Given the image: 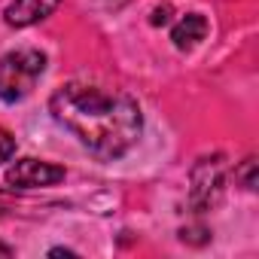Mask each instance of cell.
<instances>
[{
	"label": "cell",
	"mask_w": 259,
	"mask_h": 259,
	"mask_svg": "<svg viewBox=\"0 0 259 259\" xmlns=\"http://www.w3.org/2000/svg\"><path fill=\"white\" fill-rule=\"evenodd\" d=\"M223 183H226V162H223V156L201 159L192 168V177H189V204H192V210L195 213L210 210L220 201V195H223Z\"/></svg>",
	"instance_id": "obj_3"
},
{
	"label": "cell",
	"mask_w": 259,
	"mask_h": 259,
	"mask_svg": "<svg viewBox=\"0 0 259 259\" xmlns=\"http://www.w3.org/2000/svg\"><path fill=\"white\" fill-rule=\"evenodd\" d=\"M64 180V168L52 162H37V159H19L7 171V183L19 189H37V186H55Z\"/></svg>",
	"instance_id": "obj_4"
},
{
	"label": "cell",
	"mask_w": 259,
	"mask_h": 259,
	"mask_svg": "<svg viewBox=\"0 0 259 259\" xmlns=\"http://www.w3.org/2000/svg\"><path fill=\"white\" fill-rule=\"evenodd\" d=\"M58 4L61 0H13L4 13V19L13 28H28V25L43 22L46 16H52L58 10Z\"/></svg>",
	"instance_id": "obj_5"
},
{
	"label": "cell",
	"mask_w": 259,
	"mask_h": 259,
	"mask_svg": "<svg viewBox=\"0 0 259 259\" xmlns=\"http://www.w3.org/2000/svg\"><path fill=\"white\" fill-rule=\"evenodd\" d=\"M168 19H171V7L165 4V7H159V10L153 13V19H150V22H153V25H165Z\"/></svg>",
	"instance_id": "obj_9"
},
{
	"label": "cell",
	"mask_w": 259,
	"mask_h": 259,
	"mask_svg": "<svg viewBox=\"0 0 259 259\" xmlns=\"http://www.w3.org/2000/svg\"><path fill=\"white\" fill-rule=\"evenodd\" d=\"M0 256H10V247H4V244H0Z\"/></svg>",
	"instance_id": "obj_10"
},
{
	"label": "cell",
	"mask_w": 259,
	"mask_h": 259,
	"mask_svg": "<svg viewBox=\"0 0 259 259\" xmlns=\"http://www.w3.org/2000/svg\"><path fill=\"white\" fill-rule=\"evenodd\" d=\"M238 177H241L244 189H256V159H244V165H241Z\"/></svg>",
	"instance_id": "obj_7"
},
{
	"label": "cell",
	"mask_w": 259,
	"mask_h": 259,
	"mask_svg": "<svg viewBox=\"0 0 259 259\" xmlns=\"http://www.w3.org/2000/svg\"><path fill=\"white\" fill-rule=\"evenodd\" d=\"M52 116L73 132L95 156L101 159H119L132 150L141 138V107L122 95V92H104L98 85L67 82L61 85L49 101Z\"/></svg>",
	"instance_id": "obj_1"
},
{
	"label": "cell",
	"mask_w": 259,
	"mask_h": 259,
	"mask_svg": "<svg viewBox=\"0 0 259 259\" xmlns=\"http://www.w3.org/2000/svg\"><path fill=\"white\" fill-rule=\"evenodd\" d=\"M46 70V55L40 49H16L0 58V98L7 104H16L31 95L37 79Z\"/></svg>",
	"instance_id": "obj_2"
},
{
	"label": "cell",
	"mask_w": 259,
	"mask_h": 259,
	"mask_svg": "<svg viewBox=\"0 0 259 259\" xmlns=\"http://www.w3.org/2000/svg\"><path fill=\"white\" fill-rule=\"evenodd\" d=\"M13 153H16V138H13L10 132H4V128H0V165L10 162Z\"/></svg>",
	"instance_id": "obj_8"
},
{
	"label": "cell",
	"mask_w": 259,
	"mask_h": 259,
	"mask_svg": "<svg viewBox=\"0 0 259 259\" xmlns=\"http://www.w3.org/2000/svg\"><path fill=\"white\" fill-rule=\"evenodd\" d=\"M204 34H207V22H204V16L189 13V16H183V19L174 25L171 40H174V46H177V49L189 52V49H195V46L204 40Z\"/></svg>",
	"instance_id": "obj_6"
}]
</instances>
